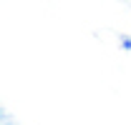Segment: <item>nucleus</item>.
Returning <instances> with one entry per match:
<instances>
[{
  "mask_svg": "<svg viewBox=\"0 0 131 125\" xmlns=\"http://www.w3.org/2000/svg\"><path fill=\"white\" fill-rule=\"evenodd\" d=\"M118 48H121V50H131V38H129V35H121V40H118Z\"/></svg>",
  "mask_w": 131,
  "mask_h": 125,
  "instance_id": "f257e3e1",
  "label": "nucleus"
},
{
  "mask_svg": "<svg viewBox=\"0 0 131 125\" xmlns=\"http://www.w3.org/2000/svg\"><path fill=\"white\" fill-rule=\"evenodd\" d=\"M3 125H15V123H13V115L5 113V110H3Z\"/></svg>",
  "mask_w": 131,
  "mask_h": 125,
  "instance_id": "f03ea898",
  "label": "nucleus"
}]
</instances>
